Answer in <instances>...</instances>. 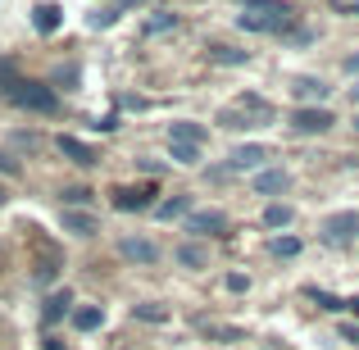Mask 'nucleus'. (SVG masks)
I'll use <instances>...</instances> for the list:
<instances>
[{
	"mask_svg": "<svg viewBox=\"0 0 359 350\" xmlns=\"http://www.w3.org/2000/svg\"><path fill=\"white\" fill-rule=\"evenodd\" d=\"M245 14H237V27L241 32H287L291 27V9L287 5H278V0H245Z\"/></svg>",
	"mask_w": 359,
	"mask_h": 350,
	"instance_id": "obj_1",
	"label": "nucleus"
},
{
	"mask_svg": "<svg viewBox=\"0 0 359 350\" xmlns=\"http://www.w3.org/2000/svg\"><path fill=\"white\" fill-rule=\"evenodd\" d=\"M5 100L18 105V109H27V114H55V109H60V96L50 91V82H32V78H18L14 87L5 91Z\"/></svg>",
	"mask_w": 359,
	"mask_h": 350,
	"instance_id": "obj_2",
	"label": "nucleus"
},
{
	"mask_svg": "<svg viewBox=\"0 0 359 350\" xmlns=\"http://www.w3.org/2000/svg\"><path fill=\"white\" fill-rule=\"evenodd\" d=\"M332 109H323V105H300L296 114H291V132H300V137H314V132H327L332 128Z\"/></svg>",
	"mask_w": 359,
	"mask_h": 350,
	"instance_id": "obj_3",
	"label": "nucleus"
},
{
	"mask_svg": "<svg viewBox=\"0 0 359 350\" xmlns=\"http://www.w3.org/2000/svg\"><path fill=\"white\" fill-rule=\"evenodd\" d=\"M323 236L332 245L355 241V236H359V214L355 210H341V214H332V219H323Z\"/></svg>",
	"mask_w": 359,
	"mask_h": 350,
	"instance_id": "obj_4",
	"label": "nucleus"
},
{
	"mask_svg": "<svg viewBox=\"0 0 359 350\" xmlns=\"http://www.w3.org/2000/svg\"><path fill=\"white\" fill-rule=\"evenodd\" d=\"M187 232H196V236H219V232H228V214H219V210H196V214H187Z\"/></svg>",
	"mask_w": 359,
	"mask_h": 350,
	"instance_id": "obj_5",
	"label": "nucleus"
},
{
	"mask_svg": "<svg viewBox=\"0 0 359 350\" xmlns=\"http://www.w3.org/2000/svg\"><path fill=\"white\" fill-rule=\"evenodd\" d=\"M118 255L128 264H155L159 260V245L146 241V236H123V241H118Z\"/></svg>",
	"mask_w": 359,
	"mask_h": 350,
	"instance_id": "obj_6",
	"label": "nucleus"
},
{
	"mask_svg": "<svg viewBox=\"0 0 359 350\" xmlns=\"http://www.w3.org/2000/svg\"><path fill=\"white\" fill-rule=\"evenodd\" d=\"M196 332H201V337H210V342H223V346L245 342V332H241L237 323H219V318H196Z\"/></svg>",
	"mask_w": 359,
	"mask_h": 350,
	"instance_id": "obj_7",
	"label": "nucleus"
},
{
	"mask_svg": "<svg viewBox=\"0 0 359 350\" xmlns=\"http://www.w3.org/2000/svg\"><path fill=\"white\" fill-rule=\"evenodd\" d=\"M287 187H291L287 168H259V173H255V182H250V191L255 196H278V191H287Z\"/></svg>",
	"mask_w": 359,
	"mask_h": 350,
	"instance_id": "obj_8",
	"label": "nucleus"
},
{
	"mask_svg": "<svg viewBox=\"0 0 359 350\" xmlns=\"http://www.w3.org/2000/svg\"><path fill=\"white\" fill-rule=\"evenodd\" d=\"M150 196L155 187H114V210H150Z\"/></svg>",
	"mask_w": 359,
	"mask_h": 350,
	"instance_id": "obj_9",
	"label": "nucleus"
},
{
	"mask_svg": "<svg viewBox=\"0 0 359 350\" xmlns=\"http://www.w3.org/2000/svg\"><path fill=\"white\" fill-rule=\"evenodd\" d=\"M55 146H60V155L64 159H73V164H82V168H91V164H96V150H91L87 146V141H78V137H55Z\"/></svg>",
	"mask_w": 359,
	"mask_h": 350,
	"instance_id": "obj_10",
	"label": "nucleus"
},
{
	"mask_svg": "<svg viewBox=\"0 0 359 350\" xmlns=\"http://www.w3.org/2000/svg\"><path fill=\"white\" fill-rule=\"evenodd\" d=\"M327 91L332 87H327L323 78H296L291 82V96H296L300 105H318V100H327Z\"/></svg>",
	"mask_w": 359,
	"mask_h": 350,
	"instance_id": "obj_11",
	"label": "nucleus"
},
{
	"mask_svg": "<svg viewBox=\"0 0 359 350\" xmlns=\"http://www.w3.org/2000/svg\"><path fill=\"white\" fill-rule=\"evenodd\" d=\"M64 232H73V236H96L100 223H96V214H87V210H64Z\"/></svg>",
	"mask_w": 359,
	"mask_h": 350,
	"instance_id": "obj_12",
	"label": "nucleus"
},
{
	"mask_svg": "<svg viewBox=\"0 0 359 350\" xmlns=\"http://www.w3.org/2000/svg\"><path fill=\"white\" fill-rule=\"evenodd\" d=\"M168 141H177V146H201L205 128H201V123H191V119H177V123H168Z\"/></svg>",
	"mask_w": 359,
	"mask_h": 350,
	"instance_id": "obj_13",
	"label": "nucleus"
},
{
	"mask_svg": "<svg viewBox=\"0 0 359 350\" xmlns=\"http://www.w3.org/2000/svg\"><path fill=\"white\" fill-rule=\"evenodd\" d=\"M264 159H269V146H255V141H250V146H237V150H232L228 164L232 168H259Z\"/></svg>",
	"mask_w": 359,
	"mask_h": 350,
	"instance_id": "obj_14",
	"label": "nucleus"
},
{
	"mask_svg": "<svg viewBox=\"0 0 359 350\" xmlns=\"http://www.w3.org/2000/svg\"><path fill=\"white\" fill-rule=\"evenodd\" d=\"M291 223H296V210H291V205L273 201L269 210H264V228H291Z\"/></svg>",
	"mask_w": 359,
	"mask_h": 350,
	"instance_id": "obj_15",
	"label": "nucleus"
},
{
	"mask_svg": "<svg viewBox=\"0 0 359 350\" xmlns=\"http://www.w3.org/2000/svg\"><path fill=\"white\" fill-rule=\"evenodd\" d=\"M32 27L36 32H55V27H60V5H36L32 9Z\"/></svg>",
	"mask_w": 359,
	"mask_h": 350,
	"instance_id": "obj_16",
	"label": "nucleus"
},
{
	"mask_svg": "<svg viewBox=\"0 0 359 350\" xmlns=\"http://www.w3.org/2000/svg\"><path fill=\"white\" fill-rule=\"evenodd\" d=\"M100 323H105V314H100L96 305H87V309H73V328H78V332H96Z\"/></svg>",
	"mask_w": 359,
	"mask_h": 350,
	"instance_id": "obj_17",
	"label": "nucleus"
},
{
	"mask_svg": "<svg viewBox=\"0 0 359 350\" xmlns=\"http://www.w3.org/2000/svg\"><path fill=\"white\" fill-rule=\"evenodd\" d=\"M69 305H73V296H69V291H55V296L46 300V323H60V318L69 314Z\"/></svg>",
	"mask_w": 359,
	"mask_h": 350,
	"instance_id": "obj_18",
	"label": "nucleus"
},
{
	"mask_svg": "<svg viewBox=\"0 0 359 350\" xmlns=\"http://www.w3.org/2000/svg\"><path fill=\"white\" fill-rule=\"evenodd\" d=\"M205 260H210V255H205V250H201L196 241L177 245V264H182V269H205Z\"/></svg>",
	"mask_w": 359,
	"mask_h": 350,
	"instance_id": "obj_19",
	"label": "nucleus"
},
{
	"mask_svg": "<svg viewBox=\"0 0 359 350\" xmlns=\"http://www.w3.org/2000/svg\"><path fill=\"white\" fill-rule=\"evenodd\" d=\"M210 60H214V64H228V69H232V64H245L250 55H245V51H232V46H210Z\"/></svg>",
	"mask_w": 359,
	"mask_h": 350,
	"instance_id": "obj_20",
	"label": "nucleus"
},
{
	"mask_svg": "<svg viewBox=\"0 0 359 350\" xmlns=\"http://www.w3.org/2000/svg\"><path fill=\"white\" fill-rule=\"evenodd\" d=\"M168 150H173V164H187V168L201 164V146H177V141H168Z\"/></svg>",
	"mask_w": 359,
	"mask_h": 350,
	"instance_id": "obj_21",
	"label": "nucleus"
},
{
	"mask_svg": "<svg viewBox=\"0 0 359 350\" xmlns=\"http://www.w3.org/2000/svg\"><path fill=\"white\" fill-rule=\"evenodd\" d=\"M278 260H291V255H300V241L296 236H273V245H269Z\"/></svg>",
	"mask_w": 359,
	"mask_h": 350,
	"instance_id": "obj_22",
	"label": "nucleus"
},
{
	"mask_svg": "<svg viewBox=\"0 0 359 350\" xmlns=\"http://www.w3.org/2000/svg\"><path fill=\"white\" fill-rule=\"evenodd\" d=\"M155 214H159V219H182V214H187V196H173V201H164Z\"/></svg>",
	"mask_w": 359,
	"mask_h": 350,
	"instance_id": "obj_23",
	"label": "nucleus"
},
{
	"mask_svg": "<svg viewBox=\"0 0 359 350\" xmlns=\"http://www.w3.org/2000/svg\"><path fill=\"white\" fill-rule=\"evenodd\" d=\"M137 318H146V323H164L168 309L164 305H137Z\"/></svg>",
	"mask_w": 359,
	"mask_h": 350,
	"instance_id": "obj_24",
	"label": "nucleus"
},
{
	"mask_svg": "<svg viewBox=\"0 0 359 350\" xmlns=\"http://www.w3.org/2000/svg\"><path fill=\"white\" fill-rule=\"evenodd\" d=\"M14 82H18V78H14V64H9V60H0V96H5V91L14 87Z\"/></svg>",
	"mask_w": 359,
	"mask_h": 350,
	"instance_id": "obj_25",
	"label": "nucleus"
},
{
	"mask_svg": "<svg viewBox=\"0 0 359 350\" xmlns=\"http://www.w3.org/2000/svg\"><path fill=\"white\" fill-rule=\"evenodd\" d=\"M173 23H177L173 14H155V18H150V23H146V32L155 36V32H164V27H173Z\"/></svg>",
	"mask_w": 359,
	"mask_h": 350,
	"instance_id": "obj_26",
	"label": "nucleus"
},
{
	"mask_svg": "<svg viewBox=\"0 0 359 350\" xmlns=\"http://www.w3.org/2000/svg\"><path fill=\"white\" fill-rule=\"evenodd\" d=\"M64 201H69V210H73V205H87L91 191H87V187H69V191H64Z\"/></svg>",
	"mask_w": 359,
	"mask_h": 350,
	"instance_id": "obj_27",
	"label": "nucleus"
},
{
	"mask_svg": "<svg viewBox=\"0 0 359 350\" xmlns=\"http://www.w3.org/2000/svg\"><path fill=\"white\" fill-rule=\"evenodd\" d=\"M250 287V278H245V273H228V291H245Z\"/></svg>",
	"mask_w": 359,
	"mask_h": 350,
	"instance_id": "obj_28",
	"label": "nucleus"
},
{
	"mask_svg": "<svg viewBox=\"0 0 359 350\" xmlns=\"http://www.w3.org/2000/svg\"><path fill=\"white\" fill-rule=\"evenodd\" d=\"M0 173H18V164H14V155H5V150H0Z\"/></svg>",
	"mask_w": 359,
	"mask_h": 350,
	"instance_id": "obj_29",
	"label": "nucleus"
},
{
	"mask_svg": "<svg viewBox=\"0 0 359 350\" xmlns=\"http://www.w3.org/2000/svg\"><path fill=\"white\" fill-rule=\"evenodd\" d=\"M341 337H346V342H355V346H359V328H355V323H341Z\"/></svg>",
	"mask_w": 359,
	"mask_h": 350,
	"instance_id": "obj_30",
	"label": "nucleus"
},
{
	"mask_svg": "<svg viewBox=\"0 0 359 350\" xmlns=\"http://www.w3.org/2000/svg\"><path fill=\"white\" fill-rule=\"evenodd\" d=\"M346 73H359V51L351 55V60H346Z\"/></svg>",
	"mask_w": 359,
	"mask_h": 350,
	"instance_id": "obj_31",
	"label": "nucleus"
},
{
	"mask_svg": "<svg viewBox=\"0 0 359 350\" xmlns=\"http://www.w3.org/2000/svg\"><path fill=\"white\" fill-rule=\"evenodd\" d=\"M346 309H351V314L359 318V300H346Z\"/></svg>",
	"mask_w": 359,
	"mask_h": 350,
	"instance_id": "obj_32",
	"label": "nucleus"
},
{
	"mask_svg": "<svg viewBox=\"0 0 359 350\" xmlns=\"http://www.w3.org/2000/svg\"><path fill=\"white\" fill-rule=\"evenodd\" d=\"M351 105H359V82H355V87H351Z\"/></svg>",
	"mask_w": 359,
	"mask_h": 350,
	"instance_id": "obj_33",
	"label": "nucleus"
},
{
	"mask_svg": "<svg viewBox=\"0 0 359 350\" xmlns=\"http://www.w3.org/2000/svg\"><path fill=\"white\" fill-rule=\"evenodd\" d=\"M346 14H359V0H355V5H346Z\"/></svg>",
	"mask_w": 359,
	"mask_h": 350,
	"instance_id": "obj_34",
	"label": "nucleus"
},
{
	"mask_svg": "<svg viewBox=\"0 0 359 350\" xmlns=\"http://www.w3.org/2000/svg\"><path fill=\"white\" fill-rule=\"evenodd\" d=\"M5 201H9V191H5V187H0V205H5Z\"/></svg>",
	"mask_w": 359,
	"mask_h": 350,
	"instance_id": "obj_35",
	"label": "nucleus"
},
{
	"mask_svg": "<svg viewBox=\"0 0 359 350\" xmlns=\"http://www.w3.org/2000/svg\"><path fill=\"white\" fill-rule=\"evenodd\" d=\"M355 128H359V119H355Z\"/></svg>",
	"mask_w": 359,
	"mask_h": 350,
	"instance_id": "obj_36",
	"label": "nucleus"
}]
</instances>
